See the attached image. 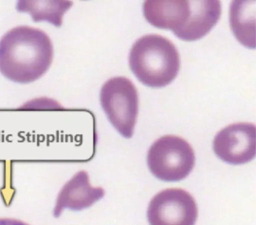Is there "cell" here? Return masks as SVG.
Returning <instances> with one entry per match:
<instances>
[{
    "label": "cell",
    "instance_id": "obj_1",
    "mask_svg": "<svg viewBox=\"0 0 256 225\" xmlns=\"http://www.w3.org/2000/svg\"><path fill=\"white\" fill-rule=\"evenodd\" d=\"M53 46L43 30L18 26L0 40V72L15 82L27 84L42 76L50 67Z\"/></svg>",
    "mask_w": 256,
    "mask_h": 225
},
{
    "label": "cell",
    "instance_id": "obj_2",
    "mask_svg": "<svg viewBox=\"0 0 256 225\" xmlns=\"http://www.w3.org/2000/svg\"><path fill=\"white\" fill-rule=\"evenodd\" d=\"M130 70L145 86L159 88L172 82L180 68V58L174 44L156 34L144 35L132 46L128 56Z\"/></svg>",
    "mask_w": 256,
    "mask_h": 225
},
{
    "label": "cell",
    "instance_id": "obj_3",
    "mask_svg": "<svg viewBox=\"0 0 256 225\" xmlns=\"http://www.w3.org/2000/svg\"><path fill=\"white\" fill-rule=\"evenodd\" d=\"M146 162L150 172L157 178L177 182L191 172L195 164V155L186 140L167 135L156 140L150 146Z\"/></svg>",
    "mask_w": 256,
    "mask_h": 225
},
{
    "label": "cell",
    "instance_id": "obj_4",
    "mask_svg": "<svg viewBox=\"0 0 256 225\" xmlns=\"http://www.w3.org/2000/svg\"><path fill=\"white\" fill-rule=\"evenodd\" d=\"M100 100L113 127L124 138H132L138 111V91L132 82L122 76L108 79L101 88Z\"/></svg>",
    "mask_w": 256,
    "mask_h": 225
},
{
    "label": "cell",
    "instance_id": "obj_5",
    "mask_svg": "<svg viewBox=\"0 0 256 225\" xmlns=\"http://www.w3.org/2000/svg\"><path fill=\"white\" fill-rule=\"evenodd\" d=\"M198 215L193 196L178 188L158 192L150 201L147 210L150 225H194Z\"/></svg>",
    "mask_w": 256,
    "mask_h": 225
},
{
    "label": "cell",
    "instance_id": "obj_6",
    "mask_svg": "<svg viewBox=\"0 0 256 225\" xmlns=\"http://www.w3.org/2000/svg\"><path fill=\"white\" fill-rule=\"evenodd\" d=\"M215 154L230 164H242L256 156V126L248 122L233 124L222 128L213 142Z\"/></svg>",
    "mask_w": 256,
    "mask_h": 225
},
{
    "label": "cell",
    "instance_id": "obj_7",
    "mask_svg": "<svg viewBox=\"0 0 256 225\" xmlns=\"http://www.w3.org/2000/svg\"><path fill=\"white\" fill-rule=\"evenodd\" d=\"M104 196L103 188L91 186L86 172L79 171L60 190L56 200L54 216L58 218L66 208L76 211L88 208Z\"/></svg>",
    "mask_w": 256,
    "mask_h": 225
},
{
    "label": "cell",
    "instance_id": "obj_8",
    "mask_svg": "<svg viewBox=\"0 0 256 225\" xmlns=\"http://www.w3.org/2000/svg\"><path fill=\"white\" fill-rule=\"evenodd\" d=\"M143 14L151 25L170 30L176 35L188 20L190 14V0H145Z\"/></svg>",
    "mask_w": 256,
    "mask_h": 225
},
{
    "label": "cell",
    "instance_id": "obj_9",
    "mask_svg": "<svg viewBox=\"0 0 256 225\" xmlns=\"http://www.w3.org/2000/svg\"><path fill=\"white\" fill-rule=\"evenodd\" d=\"M190 14L184 28L176 36L185 41L198 40L216 24L221 14L220 1L190 0Z\"/></svg>",
    "mask_w": 256,
    "mask_h": 225
},
{
    "label": "cell",
    "instance_id": "obj_10",
    "mask_svg": "<svg viewBox=\"0 0 256 225\" xmlns=\"http://www.w3.org/2000/svg\"><path fill=\"white\" fill-rule=\"evenodd\" d=\"M255 1L234 0L230 8V24L242 45L255 48Z\"/></svg>",
    "mask_w": 256,
    "mask_h": 225
},
{
    "label": "cell",
    "instance_id": "obj_11",
    "mask_svg": "<svg viewBox=\"0 0 256 225\" xmlns=\"http://www.w3.org/2000/svg\"><path fill=\"white\" fill-rule=\"evenodd\" d=\"M72 4L70 0H19L16 9L28 13L36 22L46 21L60 27L64 14Z\"/></svg>",
    "mask_w": 256,
    "mask_h": 225
},
{
    "label": "cell",
    "instance_id": "obj_12",
    "mask_svg": "<svg viewBox=\"0 0 256 225\" xmlns=\"http://www.w3.org/2000/svg\"><path fill=\"white\" fill-rule=\"evenodd\" d=\"M0 225H30L22 220L9 218H0Z\"/></svg>",
    "mask_w": 256,
    "mask_h": 225
}]
</instances>
